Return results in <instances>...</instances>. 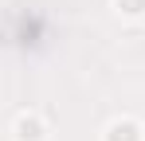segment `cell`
<instances>
[{
	"instance_id": "cell-1",
	"label": "cell",
	"mask_w": 145,
	"mask_h": 141,
	"mask_svg": "<svg viewBox=\"0 0 145 141\" xmlns=\"http://www.w3.org/2000/svg\"><path fill=\"white\" fill-rule=\"evenodd\" d=\"M12 137L16 141H47L51 137V125L39 110H20L16 121H12Z\"/></svg>"
},
{
	"instance_id": "cell-2",
	"label": "cell",
	"mask_w": 145,
	"mask_h": 141,
	"mask_svg": "<svg viewBox=\"0 0 145 141\" xmlns=\"http://www.w3.org/2000/svg\"><path fill=\"white\" fill-rule=\"evenodd\" d=\"M102 141H145V129L137 118L121 114L114 121H106V129H102Z\"/></svg>"
},
{
	"instance_id": "cell-3",
	"label": "cell",
	"mask_w": 145,
	"mask_h": 141,
	"mask_svg": "<svg viewBox=\"0 0 145 141\" xmlns=\"http://www.w3.org/2000/svg\"><path fill=\"white\" fill-rule=\"evenodd\" d=\"M114 12L121 20H145V0H114Z\"/></svg>"
}]
</instances>
